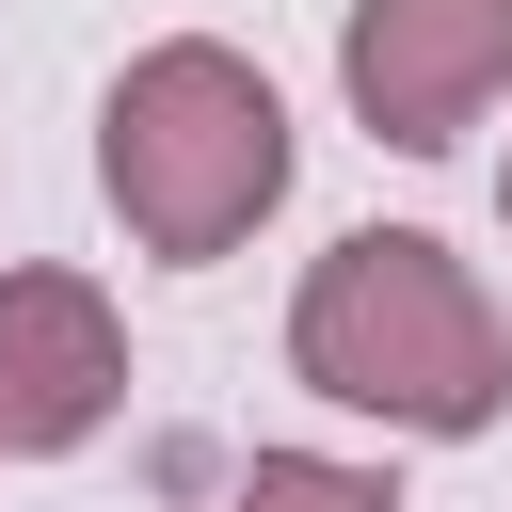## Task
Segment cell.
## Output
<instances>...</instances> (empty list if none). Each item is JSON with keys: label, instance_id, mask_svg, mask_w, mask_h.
Returning a JSON list of instances; mask_svg holds the SVG:
<instances>
[{"label": "cell", "instance_id": "7a4b0ae2", "mask_svg": "<svg viewBox=\"0 0 512 512\" xmlns=\"http://www.w3.org/2000/svg\"><path fill=\"white\" fill-rule=\"evenodd\" d=\"M96 192H112V224L144 256L208 272V256H240L288 208V96L224 32H176V48H144L96 96Z\"/></svg>", "mask_w": 512, "mask_h": 512}, {"label": "cell", "instance_id": "6da1fadb", "mask_svg": "<svg viewBox=\"0 0 512 512\" xmlns=\"http://www.w3.org/2000/svg\"><path fill=\"white\" fill-rule=\"evenodd\" d=\"M288 368L336 416H384V432H432V448H464V432L512 416V320H496V288L432 224L320 240V272L288 304Z\"/></svg>", "mask_w": 512, "mask_h": 512}, {"label": "cell", "instance_id": "277c9868", "mask_svg": "<svg viewBox=\"0 0 512 512\" xmlns=\"http://www.w3.org/2000/svg\"><path fill=\"white\" fill-rule=\"evenodd\" d=\"M128 400V320L96 272H0V464L80 448Z\"/></svg>", "mask_w": 512, "mask_h": 512}, {"label": "cell", "instance_id": "5b68a950", "mask_svg": "<svg viewBox=\"0 0 512 512\" xmlns=\"http://www.w3.org/2000/svg\"><path fill=\"white\" fill-rule=\"evenodd\" d=\"M224 512H400L368 464H336V448H256L240 480H224Z\"/></svg>", "mask_w": 512, "mask_h": 512}, {"label": "cell", "instance_id": "8992f818", "mask_svg": "<svg viewBox=\"0 0 512 512\" xmlns=\"http://www.w3.org/2000/svg\"><path fill=\"white\" fill-rule=\"evenodd\" d=\"M496 208H512V176H496Z\"/></svg>", "mask_w": 512, "mask_h": 512}, {"label": "cell", "instance_id": "3957f363", "mask_svg": "<svg viewBox=\"0 0 512 512\" xmlns=\"http://www.w3.org/2000/svg\"><path fill=\"white\" fill-rule=\"evenodd\" d=\"M336 80H352L368 144L448 160V144L512 96V0H352V16H336Z\"/></svg>", "mask_w": 512, "mask_h": 512}]
</instances>
